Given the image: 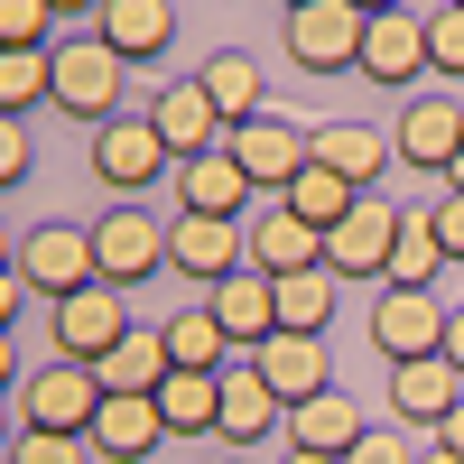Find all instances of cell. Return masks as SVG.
I'll use <instances>...</instances> for the list:
<instances>
[{"label":"cell","instance_id":"obj_1","mask_svg":"<svg viewBox=\"0 0 464 464\" xmlns=\"http://www.w3.org/2000/svg\"><path fill=\"white\" fill-rule=\"evenodd\" d=\"M121 84H130V65L102 47V37H56V56H47V102L74 111V121H121Z\"/></svg>","mask_w":464,"mask_h":464},{"label":"cell","instance_id":"obj_2","mask_svg":"<svg viewBox=\"0 0 464 464\" xmlns=\"http://www.w3.org/2000/svg\"><path fill=\"white\" fill-rule=\"evenodd\" d=\"M84 168H93V186H102L111 205H130L140 186H159L177 159H168V140L149 130V111H121V121H102V130H93V159H84Z\"/></svg>","mask_w":464,"mask_h":464},{"label":"cell","instance_id":"obj_3","mask_svg":"<svg viewBox=\"0 0 464 464\" xmlns=\"http://www.w3.org/2000/svg\"><path fill=\"white\" fill-rule=\"evenodd\" d=\"M362 325H372V353H381V362L446 353V297H437V288H381Z\"/></svg>","mask_w":464,"mask_h":464},{"label":"cell","instance_id":"obj_4","mask_svg":"<svg viewBox=\"0 0 464 464\" xmlns=\"http://www.w3.org/2000/svg\"><path fill=\"white\" fill-rule=\"evenodd\" d=\"M10 409H19V428L84 437V428H93V409H102V381H93V362H47L37 381H19V391H10Z\"/></svg>","mask_w":464,"mask_h":464},{"label":"cell","instance_id":"obj_5","mask_svg":"<svg viewBox=\"0 0 464 464\" xmlns=\"http://www.w3.org/2000/svg\"><path fill=\"white\" fill-rule=\"evenodd\" d=\"M93 269H102L111 288L159 279V269H168V223L140 214V205H102V223H93Z\"/></svg>","mask_w":464,"mask_h":464},{"label":"cell","instance_id":"obj_6","mask_svg":"<svg viewBox=\"0 0 464 464\" xmlns=\"http://www.w3.org/2000/svg\"><path fill=\"white\" fill-rule=\"evenodd\" d=\"M362 10L353 0H306V10H288V65L306 74H353L362 65Z\"/></svg>","mask_w":464,"mask_h":464},{"label":"cell","instance_id":"obj_7","mask_svg":"<svg viewBox=\"0 0 464 464\" xmlns=\"http://www.w3.org/2000/svg\"><path fill=\"white\" fill-rule=\"evenodd\" d=\"M47 325H56V353H65V362H102L111 343L140 325V316L121 306V288H111V279H93V288L56 297V306H47Z\"/></svg>","mask_w":464,"mask_h":464},{"label":"cell","instance_id":"obj_8","mask_svg":"<svg viewBox=\"0 0 464 464\" xmlns=\"http://www.w3.org/2000/svg\"><path fill=\"white\" fill-rule=\"evenodd\" d=\"M19 279L37 288V297H74V288H93L102 269H93V232H74V223H37V232H19Z\"/></svg>","mask_w":464,"mask_h":464},{"label":"cell","instance_id":"obj_9","mask_svg":"<svg viewBox=\"0 0 464 464\" xmlns=\"http://www.w3.org/2000/svg\"><path fill=\"white\" fill-rule=\"evenodd\" d=\"M391 242H400V205L372 186V196L325 232V269L334 279H381V269H391Z\"/></svg>","mask_w":464,"mask_h":464},{"label":"cell","instance_id":"obj_10","mask_svg":"<svg viewBox=\"0 0 464 464\" xmlns=\"http://www.w3.org/2000/svg\"><path fill=\"white\" fill-rule=\"evenodd\" d=\"M168 269L186 279H232V269H251V232L223 223V214H168Z\"/></svg>","mask_w":464,"mask_h":464},{"label":"cell","instance_id":"obj_11","mask_svg":"<svg viewBox=\"0 0 464 464\" xmlns=\"http://www.w3.org/2000/svg\"><path fill=\"white\" fill-rule=\"evenodd\" d=\"M168 186H177V214H223V223H251V205H260V186L242 177V159H232V149L177 159V168H168Z\"/></svg>","mask_w":464,"mask_h":464},{"label":"cell","instance_id":"obj_12","mask_svg":"<svg viewBox=\"0 0 464 464\" xmlns=\"http://www.w3.org/2000/svg\"><path fill=\"white\" fill-rule=\"evenodd\" d=\"M84 446H93V455H111V464H149V455L168 446V418H159V400H149V391H102Z\"/></svg>","mask_w":464,"mask_h":464},{"label":"cell","instance_id":"obj_13","mask_svg":"<svg viewBox=\"0 0 464 464\" xmlns=\"http://www.w3.org/2000/svg\"><path fill=\"white\" fill-rule=\"evenodd\" d=\"M391 149H400V168H437V177H446L455 149H464V93H409Z\"/></svg>","mask_w":464,"mask_h":464},{"label":"cell","instance_id":"obj_14","mask_svg":"<svg viewBox=\"0 0 464 464\" xmlns=\"http://www.w3.org/2000/svg\"><path fill=\"white\" fill-rule=\"evenodd\" d=\"M353 74H372L381 93H409L418 74H428V19H409V10H381L372 28H362V65Z\"/></svg>","mask_w":464,"mask_h":464},{"label":"cell","instance_id":"obj_15","mask_svg":"<svg viewBox=\"0 0 464 464\" xmlns=\"http://www.w3.org/2000/svg\"><path fill=\"white\" fill-rule=\"evenodd\" d=\"M223 149H232V159H242V177L260 186V196H269V186H279V196H288V177L306 168V130L288 121V111H260V121H242V130H232Z\"/></svg>","mask_w":464,"mask_h":464},{"label":"cell","instance_id":"obj_16","mask_svg":"<svg viewBox=\"0 0 464 464\" xmlns=\"http://www.w3.org/2000/svg\"><path fill=\"white\" fill-rule=\"evenodd\" d=\"M223 446H260V437H288V400L269 391L251 362H223V418H214Z\"/></svg>","mask_w":464,"mask_h":464},{"label":"cell","instance_id":"obj_17","mask_svg":"<svg viewBox=\"0 0 464 464\" xmlns=\"http://www.w3.org/2000/svg\"><path fill=\"white\" fill-rule=\"evenodd\" d=\"M306 159L334 168L343 186H362V196H372V186L391 177L400 149H391V130H372V121H325V130H306Z\"/></svg>","mask_w":464,"mask_h":464},{"label":"cell","instance_id":"obj_18","mask_svg":"<svg viewBox=\"0 0 464 464\" xmlns=\"http://www.w3.org/2000/svg\"><path fill=\"white\" fill-rule=\"evenodd\" d=\"M149 130L168 140V159H205V149H223L232 130H223V111H214V93L186 74V84H168L159 102H149Z\"/></svg>","mask_w":464,"mask_h":464},{"label":"cell","instance_id":"obj_19","mask_svg":"<svg viewBox=\"0 0 464 464\" xmlns=\"http://www.w3.org/2000/svg\"><path fill=\"white\" fill-rule=\"evenodd\" d=\"M464 400V372L446 353H418V362H391V418L400 428H428L437 437V418Z\"/></svg>","mask_w":464,"mask_h":464},{"label":"cell","instance_id":"obj_20","mask_svg":"<svg viewBox=\"0 0 464 464\" xmlns=\"http://www.w3.org/2000/svg\"><path fill=\"white\" fill-rule=\"evenodd\" d=\"M260 381H269V391H279L288 409L297 400H316V391H334V362H325V334H269L260 343V353H242Z\"/></svg>","mask_w":464,"mask_h":464},{"label":"cell","instance_id":"obj_21","mask_svg":"<svg viewBox=\"0 0 464 464\" xmlns=\"http://www.w3.org/2000/svg\"><path fill=\"white\" fill-rule=\"evenodd\" d=\"M93 37L121 65H149V56H168V37H177V0H102L93 10Z\"/></svg>","mask_w":464,"mask_h":464},{"label":"cell","instance_id":"obj_22","mask_svg":"<svg viewBox=\"0 0 464 464\" xmlns=\"http://www.w3.org/2000/svg\"><path fill=\"white\" fill-rule=\"evenodd\" d=\"M205 306H214V325L232 334V353H260V343L279 334V297H269L260 269H232V279H214Z\"/></svg>","mask_w":464,"mask_h":464},{"label":"cell","instance_id":"obj_23","mask_svg":"<svg viewBox=\"0 0 464 464\" xmlns=\"http://www.w3.org/2000/svg\"><path fill=\"white\" fill-rule=\"evenodd\" d=\"M242 232H251V269H260V279H288V269H316L325 260V232L297 223L288 205H260Z\"/></svg>","mask_w":464,"mask_h":464},{"label":"cell","instance_id":"obj_24","mask_svg":"<svg viewBox=\"0 0 464 464\" xmlns=\"http://www.w3.org/2000/svg\"><path fill=\"white\" fill-rule=\"evenodd\" d=\"M362 428H372V418H362V400L343 391V381L288 409V446H306V455H353V437H362Z\"/></svg>","mask_w":464,"mask_h":464},{"label":"cell","instance_id":"obj_25","mask_svg":"<svg viewBox=\"0 0 464 464\" xmlns=\"http://www.w3.org/2000/svg\"><path fill=\"white\" fill-rule=\"evenodd\" d=\"M196 84L214 93V111H223V130H242V121H260V111H269V102H260V93H269V84H260V56H242V47H223V56H205V65H196Z\"/></svg>","mask_w":464,"mask_h":464},{"label":"cell","instance_id":"obj_26","mask_svg":"<svg viewBox=\"0 0 464 464\" xmlns=\"http://www.w3.org/2000/svg\"><path fill=\"white\" fill-rule=\"evenodd\" d=\"M149 400H159L168 437H214V418H223V372H168Z\"/></svg>","mask_w":464,"mask_h":464},{"label":"cell","instance_id":"obj_27","mask_svg":"<svg viewBox=\"0 0 464 464\" xmlns=\"http://www.w3.org/2000/svg\"><path fill=\"white\" fill-rule=\"evenodd\" d=\"M168 372H177V362H168V334H159V325H130V334L93 362V381H102V391H159Z\"/></svg>","mask_w":464,"mask_h":464},{"label":"cell","instance_id":"obj_28","mask_svg":"<svg viewBox=\"0 0 464 464\" xmlns=\"http://www.w3.org/2000/svg\"><path fill=\"white\" fill-rule=\"evenodd\" d=\"M446 242H437V214H400V242H391V269H381V288H437L446 279Z\"/></svg>","mask_w":464,"mask_h":464},{"label":"cell","instance_id":"obj_29","mask_svg":"<svg viewBox=\"0 0 464 464\" xmlns=\"http://www.w3.org/2000/svg\"><path fill=\"white\" fill-rule=\"evenodd\" d=\"M334 269L316 260V269H288V279H269V297H279V334H325V316H334Z\"/></svg>","mask_w":464,"mask_h":464},{"label":"cell","instance_id":"obj_30","mask_svg":"<svg viewBox=\"0 0 464 464\" xmlns=\"http://www.w3.org/2000/svg\"><path fill=\"white\" fill-rule=\"evenodd\" d=\"M159 334H168V362H177V372H223V362H242V353H232V334L214 325V306L159 316Z\"/></svg>","mask_w":464,"mask_h":464},{"label":"cell","instance_id":"obj_31","mask_svg":"<svg viewBox=\"0 0 464 464\" xmlns=\"http://www.w3.org/2000/svg\"><path fill=\"white\" fill-rule=\"evenodd\" d=\"M279 205H288L297 223H316V232H334L343 214H353V205H362V186H343L334 168H316V159H306V168L288 177V196H279Z\"/></svg>","mask_w":464,"mask_h":464},{"label":"cell","instance_id":"obj_32","mask_svg":"<svg viewBox=\"0 0 464 464\" xmlns=\"http://www.w3.org/2000/svg\"><path fill=\"white\" fill-rule=\"evenodd\" d=\"M47 56L56 47H0V111H10V121L47 93Z\"/></svg>","mask_w":464,"mask_h":464},{"label":"cell","instance_id":"obj_33","mask_svg":"<svg viewBox=\"0 0 464 464\" xmlns=\"http://www.w3.org/2000/svg\"><path fill=\"white\" fill-rule=\"evenodd\" d=\"M0 464H93V446L84 437H56V428H19Z\"/></svg>","mask_w":464,"mask_h":464},{"label":"cell","instance_id":"obj_34","mask_svg":"<svg viewBox=\"0 0 464 464\" xmlns=\"http://www.w3.org/2000/svg\"><path fill=\"white\" fill-rule=\"evenodd\" d=\"M428 74H446V84H464V10L446 0V10L428 19Z\"/></svg>","mask_w":464,"mask_h":464},{"label":"cell","instance_id":"obj_35","mask_svg":"<svg viewBox=\"0 0 464 464\" xmlns=\"http://www.w3.org/2000/svg\"><path fill=\"white\" fill-rule=\"evenodd\" d=\"M56 10L47 0H0V47H56Z\"/></svg>","mask_w":464,"mask_h":464},{"label":"cell","instance_id":"obj_36","mask_svg":"<svg viewBox=\"0 0 464 464\" xmlns=\"http://www.w3.org/2000/svg\"><path fill=\"white\" fill-rule=\"evenodd\" d=\"M343 464H418V446H409V428H362Z\"/></svg>","mask_w":464,"mask_h":464},{"label":"cell","instance_id":"obj_37","mask_svg":"<svg viewBox=\"0 0 464 464\" xmlns=\"http://www.w3.org/2000/svg\"><path fill=\"white\" fill-rule=\"evenodd\" d=\"M28 168H37V159H28V121H10V111H0V196H10Z\"/></svg>","mask_w":464,"mask_h":464},{"label":"cell","instance_id":"obj_38","mask_svg":"<svg viewBox=\"0 0 464 464\" xmlns=\"http://www.w3.org/2000/svg\"><path fill=\"white\" fill-rule=\"evenodd\" d=\"M428 214H437V242H446V260L464 269V186H446V196H437Z\"/></svg>","mask_w":464,"mask_h":464},{"label":"cell","instance_id":"obj_39","mask_svg":"<svg viewBox=\"0 0 464 464\" xmlns=\"http://www.w3.org/2000/svg\"><path fill=\"white\" fill-rule=\"evenodd\" d=\"M28 297H37V288H28V279H19V269H0V334H10V325H19V316H28Z\"/></svg>","mask_w":464,"mask_h":464},{"label":"cell","instance_id":"obj_40","mask_svg":"<svg viewBox=\"0 0 464 464\" xmlns=\"http://www.w3.org/2000/svg\"><path fill=\"white\" fill-rule=\"evenodd\" d=\"M446 362L464 372V306H446Z\"/></svg>","mask_w":464,"mask_h":464},{"label":"cell","instance_id":"obj_41","mask_svg":"<svg viewBox=\"0 0 464 464\" xmlns=\"http://www.w3.org/2000/svg\"><path fill=\"white\" fill-rule=\"evenodd\" d=\"M437 446H455V455H464V400H455V409L437 418Z\"/></svg>","mask_w":464,"mask_h":464},{"label":"cell","instance_id":"obj_42","mask_svg":"<svg viewBox=\"0 0 464 464\" xmlns=\"http://www.w3.org/2000/svg\"><path fill=\"white\" fill-rule=\"evenodd\" d=\"M0 391H19V343L0 334Z\"/></svg>","mask_w":464,"mask_h":464},{"label":"cell","instance_id":"obj_43","mask_svg":"<svg viewBox=\"0 0 464 464\" xmlns=\"http://www.w3.org/2000/svg\"><path fill=\"white\" fill-rule=\"evenodd\" d=\"M10 437H19V409H10V391H0V455H10Z\"/></svg>","mask_w":464,"mask_h":464},{"label":"cell","instance_id":"obj_44","mask_svg":"<svg viewBox=\"0 0 464 464\" xmlns=\"http://www.w3.org/2000/svg\"><path fill=\"white\" fill-rule=\"evenodd\" d=\"M0 269H19V232L10 223H0Z\"/></svg>","mask_w":464,"mask_h":464},{"label":"cell","instance_id":"obj_45","mask_svg":"<svg viewBox=\"0 0 464 464\" xmlns=\"http://www.w3.org/2000/svg\"><path fill=\"white\" fill-rule=\"evenodd\" d=\"M418 464H464V455H455V446H437V437H428V455H418Z\"/></svg>","mask_w":464,"mask_h":464},{"label":"cell","instance_id":"obj_46","mask_svg":"<svg viewBox=\"0 0 464 464\" xmlns=\"http://www.w3.org/2000/svg\"><path fill=\"white\" fill-rule=\"evenodd\" d=\"M279 464H343V455H306V446H288V455H279Z\"/></svg>","mask_w":464,"mask_h":464},{"label":"cell","instance_id":"obj_47","mask_svg":"<svg viewBox=\"0 0 464 464\" xmlns=\"http://www.w3.org/2000/svg\"><path fill=\"white\" fill-rule=\"evenodd\" d=\"M47 10H56V19H74V10H102V0H47Z\"/></svg>","mask_w":464,"mask_h":464},{"label":"cell","instance_id":"obj_48","mask_svg":"<svg viewBox=\"0 0 464 464\" xmlns=\"http://www.w3.org/2000/svg\"><path fill=\"white\" fill-rule=\"evenodd\" d=\"M353 10H362V19H381V10H409V0H353Z\"/></svg>","mask_w":464,"mask_h":464},{"label":"cell","instance_id":"obj_49","mask_svg":"<svg viewBox=\"0 0 464 464\" xmlns=\"http://www.w3.org/2000/svg\"><path fill=\"white\" fill-rule=\"evenodd\" d=\"M446 186H464V149H455V168H446Z\"/></svg>","mask_w":464,"mask_h":464},{"label":"cell","instance_id":"obj_50","mask_svg":"<svg viewBox=\"0 0 464 464\" xmlns=\"http://www.w3.org/2000/svg\"><path fill=\"white\" fill-rule=\"evenodd\" d=\"M279 10H306V0H279Z\"/></svg>","mask_w":464,"mask_h":464},{"label":"cell","instance_id":"obj_51","mask_svg":"<svg viewBox=\"0 0 464 464\" xmlns=\"http://www.w3.org/2000/svg\"><path fill=\"white\" fill-rule=\"evenodd\" d=\"M455 10H464V0H455Z\"/></svg>","mask_w":464,"mask_h":464}]
</instances>
